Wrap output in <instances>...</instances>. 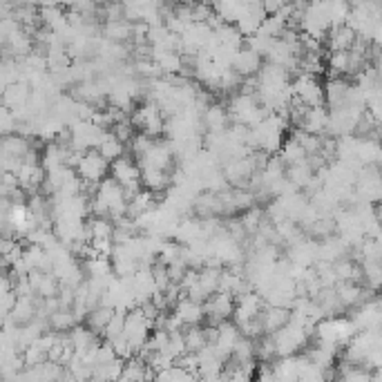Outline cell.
Masks as SVG:
<instances>
[{"mask_svg": "<svg viewBox=\"0 0 382 382\" xmlns=\"http://www.w3.org/2000/svg\"><path fill=\"white\" fill-rule=\"evenodd\" d=\"M286 177H289V181L297 190H309V186L315 181V170H313V165L309 163V159H304L300 163L289 165Z\"/></svg>", "mask_w": 382, "mask_h": 382, "instance_id": "ffe728a7", "label": "cell"}, {"mask_svg": "<svg viewBox=\"0 0 382 382\" xmlns=\"http://www.w3.org/2000/svg\"><path fill=\"white\" fill-rule=\"evenodd\" d=\"M293 96L300 98V101L309 108L315 105H326V94H324V86L318 81V76L302 72L293 83Z\"/></svg>", "mask_w": 382, "mask_h": 382, "instance_id": "3957f363", "label": "cell"}, {"mask_svg": "<svg viewBox=\"0 0 382 382\" xmlns=\"http://www.w3.org/2000/svg\"><path fill=\"white\" fill-rule=\"evenodd\" d=\"M228 112H230L232 121L244 123L248 128H255L259 121H264L269 116L267 108L259 103V98L255 94H248V92H239L235 96H230Z\"/></svg>", "mask_w": 382, "mask_h": 382, "instance_id": "6da1fadb", "label": "cell"}, {"mask_svg": "<svg viewBox=\"0 0 382 382\" xmlns=\"http://www.w3.org/2000/svg\"><path fill=\"white\" fill-rule=\"evenodd\" d=\"M338 282H360L362 279V264H356L351 257H342L336 262Z\"/></svg>", "mask_w": 382, "mask_h": 382, "instance_id": "f546056e", "label": "cell"}, {"mask_svg": "<svg viewBox=\"0 0 382 382\" xmlns=\"http://www.w3.org/2000/svg\"><path fill=\"white\" fill-rule=\"evenodd\" d=\"M262 54H257L255 49L251 47H242L239 52L235 54V61H232V70H235L239 76H257L259 70L264 68V63H262Z\"/></svg>", "mask_w": 382, "mask_h": 382, "instance_id": "4fadbf2b", "label": "cell"}, {"mask_svg": "<svg viewBox=\"0 0 382 382\" xmlns=\"http://www.w3.org/2000/svg\"><path fill=\"white\" fill-rule=\"evenodd\" d=\"M351 83H346L340 76H331L324 83V94H326V108L334 110V108H342L349 103V94H351Z\"/></svg>", "mask_w": 382, "mask_h": 382, "instance_id": "5bb4252c", "label": "cell"}, {"mask_svg": "<svg viewBox=\"0 0 382 382\" xmlns=\"http://www.w3.org/2000/svg\"><path fill=\"white\" fill-rule=\"evenodd\" d=\"M98 150H101L103 157H108L110 161H114V159H119V157L125 155V143L119 137H116L112 130H108L103 141H101V145H98Z\"/></svg>", "mask_w": 382, "mask_h": 382, "instance_id": "1f68e13d", "label": "cell"}, {"mask_svg": "<svg viewBox=\"0 0 382 382\" xmlns=\"http://www.w3.org/2000/svg\"><path fill=\"white\" fill-rule=\"evenodd\" d=\"M31 98V86L27 81H16L11 86L5 88L3 92V105H7L9 110H21L29 103Z\"/></svg>", "mask_w": 382, "mask_h": 382, "instance_id": "2e32d148", "label": "cell"}, {"mask_svg": "<svg viewBox=\"0 0 382 382\" xmlns=\"http://www.w3.org/2000/svg\"><path fill=\"white\" fill-rule=\"evenodd\" d=\"M125 367V360L123 358H114L110 362H101L96 364L92 369V380H121Z\"/></svg>", "mask_w": 382, "mask_h": 382, "instance_id": "484cf974", "label": "cell"}, {"mask_svg": "<svg viewBox=\"0 0 382 382\" xmlns=\"http://www.w3.org/2000/svg\"><path fill=\"white\" fill-rule=\"evenodd\" d=\"M279 157H282V161H284L286 165H293V163L304 161L309 155H306V150L302 148V143L291 137V139H286L284 143H282V148H279Z\"/></svg>", "mask_w": 382, "mask_h": 382, "instance_id": "f1b7e54d", "label": "cell"}, {"mask_svg": "<svg viewBox=\"0 0 382 382\" xmlns=\"http://www.w3.org/2000/svg\"><path fill=\"white\" fill-rule=\"evenodd\" d=\"M192 378L195 376L188 369L181 367L179 362H175L172 367H168V369H163V371L157 373V380H192Z\"/></svg>", "mask_w": 382, "mask_h": 382, "instance_id": "74e56055", "label": "cell"}, {"mask_svg": "<svg viewBox=\"0 0 382 382\" xmlns=\"http://www.w3.org/2000/svg\"><path fill=\"white\" fill-rule=\"evenodd\" d=\"M125 313H128V311H119V309H116V313L112 315V320L108 322L105 331L101 334L103 340H114V338H119V336L123 334V331H125Z\"/></svg>", "mask_w": 382, "mask_h": 382, "instance_id": "8d00e7d4", "label": "cell"}, {"mask_svg": "<svg viewBox=\"0 0 382 382\" xmlns=\"http://www.w3.org/2000/svg\"><path fill=\"white\" fill-rule=\"evenodd\" d=\"M114 220L112 217H98L94 215L92 220H88V230L92 239H103V237H112L114 239Z\"/></svg>", "mask_w": 382, "mask_h": 382, "instance_id": "836d02e7", "label": "cell"}, {"mask_svg": "<svg viewBox=\"0 0 382 382\" xmlns=\"http://www.w3.org/2000/svg\"><path fill=\"white\" fill-rule=\"evenodd\" d=\"M291 306H277V304H267L259 313V320L264 326V334L273 336L279 329H284L291 322Z\"/></svg>", "mask_w": 382, "mask_h": 382, "instance_id": "9c48e42d", "label": "cell"}, {"mask_svg": "<svg viewBox=\"0 0 382 382\" xmlns=\"http://www.w3.org/2000/svg\"><path fill=\"white\" fill-rule=\"evenodd\" d=\"M181 255H184V244L181 242H172V239H163L159 253H157V262L165 264V267H170L175 262H181Z\"/></svg>", "mask_w": 382, "mask_h": 382, "instance_id": "d6a6232c", "label": "cell"}, {"mask_svg": "<svg viewBox=\"0 0 382 382\" xmlns=\"http://www.w3.org/2000/svg\"><path fill=\"white\" fill-rule=\"evenodd\" d=\"M70 340H72V346H74V356L83 358V356L90 351V346L98 340V334H96V331H92L90 326L76 324L70 331Z\"/></svg>", "mask_w": 382, "mask_h": 382, "instance_id": "7402d4cb", "label": "cell"}, {"mask_svg": "<svg viewBox=\"0 0 382 382\" xmlns=\"http://www.w3.org/2000/svg\"><path fill=\"white\" fill-rule=\"evenodd\" d=\"M336 293H338V300H340L342 309H353V306H360L369 300L371 289L358 286V282H338Z\"/></svg>", "mask_w": 382, "mask_h": 382, "instance_id": "7c38bea8", "label": "cell"}, {"mask_svg": "<svg viewBox=\"0 0 382 382\" xmlns=\"http://www.w3.org/2000/svg\"><path fill=\"white\" fill-rule=\"evenodd\" d=\"M49 329L52 331H72L76 324H78V318L74 309H68V306H61L58 311H54L49 315Z\"/></svg>", "mask_w": 382, "mask_h": 382, "instance_id": "4316f807", "label": "cell"}, {"mask_svg": "<svg viewBox=\"0 0 382 382\" xmlns=\"http://www.w3.org/2000/svg\"><path fill=\"white\" fill-rule=\"evenodd\" d=\"M155 208H157V195L153 190H148V188L137 190L135 195H130V199H128V217L130 220H137V217H141V215L150 212Z\"/></svg>", "mask_w": 382, "mask_h": 382, "instance_id": "9a60e30c", "label": "cell"}, {"mask_svg": "<svg viewBox=\"0 0 382 382\" xmlns=\"http://www.w3.org/2000/svg\"><path fill=\"white\" fill-rule=\"evenodd\" d=\"M0 153L3 157L11 159H25L31 153V141L25 135H3V143H0Z\"/></svg>", "mask_w": 382, "mask_h": 382, "instance_id": "ac0fdd59", "label": "cell"}, {"mask_svg": "<svg viewBox=\"0 0 382 382\" xmlns=\"http://www.w3.org/2000/svg\"><path fill=\"white\" fill-rule=\"evenodd\" d=\"M114 313H116L114 306H110V304H98V306H94V309L88 313L86 322H88V326H90L92 331H96V334L101 336L103 331H105V326H108V322L112 320Z\"/></svg>", "mask_w": 382, "mask_h": 382, "instance_id": "cb8c5ba5", "label": "cell"}, {"mask_svg": "<svg viewBox=\"0 0 382 382\" xmlns=\"http://www.w3.org/2000/svg\"><path fill=\"white\" fill-rule=\"evenodd\" d=\"M237 304H235V313H232V320L237 324H244L248 320H255L259 318V313L267 306V300H264V295L259 291H248L239 297H235Z\"/></svg>", "mask_w": 382, "mask_h": 382, "instance_id": "52a82bcc", "label": "cell"}, {"mask_svg": "<svg viewBox=\"0 0 382 382\" xmlns=\"http://www.w3.org/2000/svg\"><path fill=\"white\" fill-rule=\"evenodd\" d=\"M300 128L306 130V132H313V135H326V130H329V108L326 105L309 108V112H306Z\"/></svg>", "mask_w": 382, "mask_h": 382, "instance_id": "44dd1931", "label": "cell"}, {"mask_svg": "<svg viewBox=\"0 0 382 382\" xmlns=\"http://www.w3.org/2000/svg\"><path fill=\"white\" fill-rule=\"evenodd\" d=\"M199 286L206 293V297L215 295L222 286V269L220 267H204L199 269Z\"/></svg>", "mask_w": 382, "mask_h": 382, "instance_id": "d4e9b609", "label": "cell"}, {"mask_svg": "<svg viewBox=\"0 0 382 382\" xmlns=\"http://www.w3.org/2000/svg\"><path fill=\"white\" fill-rule=\"evenodd\" d=\"M132 34H135V23L121 19V21H105L103 27V36L112 43H125L132 41Z\"/></svg>", "mask_w": 382, "mask_h": 382, "instance_id": "603a6c76", "label": "cell"}, {"mask_svg": "<svg viewBox=\"0 0 382 382\" xmlns=\"http://www.w3.org/2000/svg\"><path fill=\"white\" fill-rule=\"evenodd\" d=\"M110 165L112 161L108 157L101 155V150H88L83 153L76 170H78V177L83 181H90V184H101V181L108 177L110 172Z\"/></svg>", "mask_w": 382, "mask_h": 382, "instance_id": "5b68a950", "label": "cell"}, {"mask_svg": "<svg viewBox=\"0 0 382 382\" xmlns=\"http://www.w3.org/2000/svg\"><path fill=\"white\" fill-rule=\"evenodd\" d=\"M358 38V31L351 27V25H334L329 29V34H326V45H329V52H349V49L353 47Z\"/></svg>", "mask_w": 382, "mask_h": 382, "instance_id": "8fae6325", "label": "cell"}, {"mask_svg": "<svg viewBox=\"0 0 382 382\" xmlns=\"http://www.w3.org/2000/svg\"><path fill=\"white\" fill-rule=\"evenodd\" d=\"M172 313L179 318V322L186 326H192V324H202L206 320V309H204V302L199 300H192V297H181L177 302V306L172 309Z\"/></svg>", "mask_w": 382, "mask_h": 382, "instance_id": "30bf717a", "label": "cell"}, {"mask_svg": "<svg viewBox=\"0 0 382 382\" xmlns=\"http://www.w3.org/2000/svg\"><path fill=\"white\" fill-rule=\"evenodd\" d=\"M326 68H329L331 76L349 74V70H351V54H349V52H329Z\"/></svg>", "mask_w": 382, "mask_h": 382, "instance_id": "e575fe53", "label": "cell"}, {"mask_svg": "<svg viewBox=\"0 0 382 382\" xmlns=\"http://www.w3.org/2000/svg\"><path fill=\"white\" fill-rule=\"evenodd\" d=\"M230 112L222 103H212L204 112V128L208 132H226L230 128Z\"/></svg>", "mask_w": 382, "mask_h": 382, "instance_id": "d6986e66", "label": "cell"}, {"mask_svg": "<svg viewBox=\"0 0 382 382\" xmlns=\"http://www.w3.org/2000/svg\"><path fill=\"white\" fill-rule=\"evenodd\" d=\"M235 304H237L235 295H230V293L217 291L215 295H210L204 302L208 324H220L224 320H230L232 313H235Z\"/></svg>", "mask_w": 382, "mask_h": 382, "instance_id": "8992f818", "label": "cell"}, {"mask_svg": "<svg viewBox=\"0 0 382 382\" xmlns=\"http://www.w3.org/2000/svg\"><path fill=\"white\" fill-rule=\"evenodd\" d=\"M36 297L38 295H19V300H16L11 313H9V318L19 324H27V322L34 320L38 315V300Z\"/></svg>", "mask_w": 382, "mask_h": 382, "instance_id": "e0dca14e", "label": "cell"}, {"mask_svg": "<svg viewBox=\"0 0 382 382\" xmlns=\"http://www.w3.org/2000/svg\"><path fill=\"white\" fill-rule=\"evenodd\" d=\"M72 128V148H76L78 153H88V150H98L103 137H105V128L96 125L94 121H76Z\"/></svg>", "mask_w": 382, "mask_h": 382, "instance_id": "277c9868", "label": "cell"}, {"mask_svg": "<svg viewBox=\"0 0 382 382\" xmlns=\"http://www.w3.org/2000/svg\"><path fill=\"white\" fill-rule=\"evenodd\" d=\"M242 338V331H239V324L235 320H224L220 322V334H217V340L212 342V349L217 351V356L222 360H228L235 351V346Z\"/></svg>", "mask_w": 382, "mask_h": 382, "instance_id": "ba28073f", "label": "cell"}, {"mask_svg": "<svg viewBox=\"0 0 382 382\" xmlns=\"http://www.w3.org/2000/svg\"><path fill=\"white\" fill-rule=\"evenodd\" d=\"M110 175L119 181V184L125 188L128 197L135 195L137 190L143 188V181H141V165L135 157L123 155L119 159H114L110 165Z\"/></svg>", "mask_w": 382, "mask_h": 382, "instance_id": "7a4b0ae2", "label": "cell"}, {"mask_svg": "<svg viewBox=\"0 0 382 382\" xmlns=\"http://www.w3.org/2000/svg\"><path fill=\"white\" fill-rule=\"evenodd\" d=\"M264 222H267V212H264L262 208H257V206L244 210V215H242V224H244L248 235H255Z\"/></svg>", "mask_w": 382, "mask_h": 382, "instance_id": "d590c367", "label": "cell"}, {"mask_svg": "<svg viewBox=\"0 0 382 382\" xmlns=\"http://www.w3.org/2000/svg\"><path fill=\"white\" fill-rule=\"evenodd\" d=\"M184 336H186V346H188V351H192V353L204 351V349L210 344V340H208V334H206V329H202L199 324L186 326Z\"/></svg>", "mask_w": 382, "mask_h": 382, "instance_id": "4dcf8cb0", "label": "cell"}, {"mask_svg": "<svg viewBox=\"0 0 382 382\" xmlns=\"http://www.w3.org/2000/svg\"><path fill=\"white\" fill-rule=\"evenodd\" d=\"M362 279L367 282L371 291L382 289V262L378 259H362Z\"/></svg>", "mask_w": 382, "mask_h": 382, "instance_id": "83f0119b", "label": "cell"}]
</instances>
